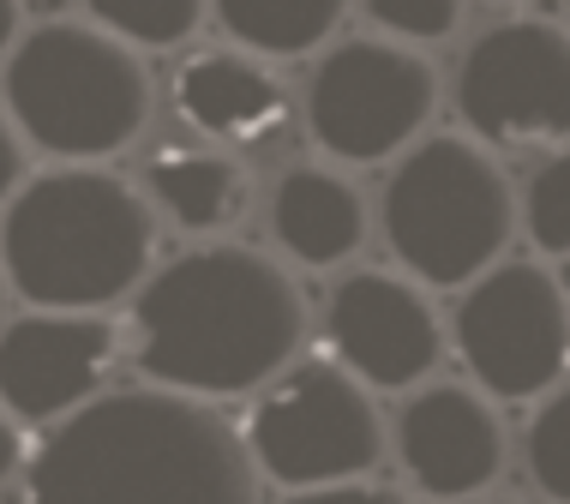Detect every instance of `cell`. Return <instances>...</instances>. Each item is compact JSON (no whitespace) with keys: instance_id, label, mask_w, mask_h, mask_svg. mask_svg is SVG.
Listing matches in <instances>:
<instances>
[{"instance_id":"4316f807","label":"cell","mask_w":570,"mask_h":504,"mask_svg":"<svg viewBox=\"0 0 570 504\" xmlns=\"http://www.w3.org/2000/svg\"><path fill=\"white\" fill-rule=\"evenodd\" d=\"M564 12H570V0H564ZM564 24H570V19H564Z\"/></svg>"},{"instance_id":"30bf717a","label":"cell","mask_w":570,"mask_h":504,"mask_svg":"<svg viewBox=\"0 0 570 504\" xmlns=\"http://www.w3.org/2000/svg\"><path fill=\"white\" fill-rule=\"evenodd\" d=\"M325 330L336 366H348L366 391H421L444 360V325L426 288L391 270H354L336 283Z\"/></svg>"},{"instance_id":"7a4b0ae2","label":"cell","mask_w":570,"mask_h":504,"mask_svg":"<svg viewBox=\"0 0 570 504\" xmlns=\"http://www.w3.org/2000/svg\"><path fill=\"white\" fill-rule=\"evenodd\" d=\"M138 373L180 396H246L288 373L306 300L283 258L210 240L168 258L132 300Z\"/></svg>"},{"instance_id":"5b68a950","label":"cell","mask_w":570,"mask_h":504,"mask_svg":"<svg viewBox=\"0 0 570 504\" xmlns=\"http://www.w3.org/2000/svg\"><path fill=\"white\" fill-rule=\"evenodd\" d=\"M384 247L421 288H469L517 240V187L469 132H426L384 180Z\"/></svg>"},{"instance_id":"6da1fadb","label":"cell","mask_w":570,"mask_h":504,"mask_svg":"<svg viewBox=\"0 0 570 504\" xmlns=\"http://www.w3.org/2000/svg\"><path fill=\"white\" fill-rule=\"evenodd\" d=\"M24 504H258V468L205 396L97 391L30 456Z\"/></svg>"},{"instance_id":"9a60e30c","label":"cell","mask_w":570,"mask_h":504,"mask_svg":"<svg viewBox=\"0 0 570 504\" xmlns=\"http://www.w3.org/2000/svg\"><path fill=\"white\" fill-rule=\"evenodd\" d=\"M145 198L187 235H223L246 217L253 180L217 145H157L145 157Z\"/></svg>"},{"instance_id":"ffe728a7","label":"cell","mask_w":570,"mask_h":504,"mask_svg":"<svg viewBox=\"0 0 570 504\" xmlns=\"http://www.w3.org/2000/svg\"><path fill=\"white\" fill-rule=\"evenodd\" d=\"M361 12L373 19L379 37L409 42V49H433V42H451L462 30L469 0H361Z\"/></svg>"},{"instance_id":"603a6c76","label":"cell","mask_w":570,"mask_h":504,"mask_svg":"<svg viewBox=\"0 0 570 504\" xmlns=\"http://www.w3.org/2000/svg\"><path fill=\"white\" fill-rule=\"evenodd\" d=\"M12 468H19V433H12V415L0 408V481H7Z\"/></svg>"},{"instance_id":"cb8c5ba5","label":"cell","mask_w":570,"mask_h":504,"mask_svg":"<svg viewBox=\"0 0 570 504\" xmlns=\"http://www.w3.org/2000/svg\"><path fill=\"white\" fill-rule=\"evenodd\" d=\"M19 0H0V60L12 55V42H19Z\"/></svg>"},{"instance_id":"52a82bcc","label":"cell","mask_w":570,"mask_h":504,"mask_svg":"<svg viewBox=\"0 0 570 504\" xmlns=\"http://www.w3.org/2000/svg\"><path fill=\"white\" fill-rule=\"evenodd\" d=\"M253 468L288 493L366 481L384 463V421L366 385L336 360L276 373L246 421Z\"/></svg>"},{"instance_id":"e0dca14e","label":"cell","mask_w":570,"mask_h":504,"mask_svg":"<svg viewBox=\"0 0 570 504\" xmlns=\"http://www.w3.org/2000/svg\"><path fill=\"white\" fill-rule=\"evenodd\" d=\"M90 24H102L127 49H180L205 24L210 0H85Z\"/></svg>"},{"instance_id":"5bb4252c","label":"cell","mask_w":570,"mask_h":504,"mask_svg":"<svg viewBox=\"0 0 570 504\" xmlns=\"http://www.w3.org/2000/svg\"><path fill=\"white\" fill-rule=\"evenodd\" d=\"M271 235L295 265L331 270L354 258L373 235V210H366L361 187L331 162H295L276 175L271 187Z\"/></svg>"},{"instance_id":"d6986e66","label":"cell","mask_w":570,"mask_h":504,"mask_svg":"<svg viewBox=\"0 0 570 504\" xmlns=\"http://www.w3.org/2000/svg\"><path fill=\"white\" fill-rule=\"evenodd\" d=\"M522 463H529V481L552 504H570V385H559L534 408L529 438H522Z\"/></svg>"},{"instance_id":"ac0fdd59","label":"cell","mask_w":570,"mask_h":504,"mask_svg":"<svg viewBox=\"0 0 570 504\" xmlns=\"http://www.w3.org/2000/svg\"><path fill=\"white\" fill-rule=\"evenodd\" d=\"M517 228L534 240V253L570 258V145L552 150L517 192Z\"/></svg>"},{"instance_id":"8992f818","label":"cell","mask_w":570,"mask_h":504,"mask_svg":"<svg viewBox=\"0 0 570 504\" xmlns=\"http://www.w3.org/2000/svg\"><path fill=\"white\" fill-rule=\"evenodd\" d=\"M439 90L444 85L433 60L373 30V37H343L318 49L301 115L331 162L373 168L384 157H403L414 139H426Z\"/></svg>"},{"instance_id":"3957f363","label":"cell","mask_w":570,"mask_h":504,"mask_svg":"<svg viewBox=\"0 0 570 504\" xmlns=\"http://www.w3.org/2000/svg\"><path fill=\"white\" fill-rule=\"evenodd\" d=\"M157 210L102 162H60L24 180L0 217L7 288L42 313H109L145 288Z\"/></svg>"},{"instance_id":"4fadbf2b","label":"cell","mask_w":570,"mask_h":504,"mask_svg":"<svg viewBox=\"0 0 570 504\" xmlns=\"http://www.w3.org/2000/svg\"><path fill=\"white\" fill-rule=\"evenodd\" d=\"M175 109L193 132L235 150H271L288 132V102L283 79L271 72V60L240 55V49H205L187 55L175 67Z\"/></svg>"},{"instance_id":"2e32d148","label":"cell","mask_w":570,"mask_h":504,"mask_svg":"<svg viewBox=\"0 0 570 504\" xmlns=\"http://www.w3.org/2000/svg\"><path fill=\"white\" fill-rule=\"evenodd\" d=\"M354 0H210L223 37L258 60H301L336 42Z\"/></svg>"},{"instance_id":"484cf974","label":"cell","mask_w":570,"mask_h":504,"mask_svg":"<svg viewBox=\"0 0 570 504\" xmlns=\"http://www.w3.org/2000/svg\"><path fill=\"white\" fill-rule=\"evenodd\" d=\"M474 504H517V498H474Z\"/></svg>"},{"instance_id":"7c38bea8","label":"cell","mask_w":570,"mask_h":504,"mask_svg":"<svg viewBox=\"0 0 570 504\" xmlns=\"http://www.w3.org/2000/svg\"><path fill=\"white\" fill-rule=\"evenodd\" d=\"M396 456L403 475L426 498L456 504L481 498L504 475V426L499 408L469 385H421L396 421Z\"/></svg>"},{"instance_id":"44dd1931","label":"cell","mask_w":570,"mask_h":504,"mask_svg":"<svg viewBox=\"0 0 570 504\" xmlns=\"http://www.w3.org/2000/svg\"><path fill=\"white\" fill-rule=\"evenodd\" d=\"M283 504H414L391 486H373V481H348V486H318V493H288Z\"/></svg>"},{"instance_id":"d4e9b609","label":"cell","mask_w":570,"mask_h":504,"mask_svg":"<svg viewBox=\"0 0 570 504\" xmlns=\"http://www.w3.org/2000/svg\"><path fill=\"white\" fill-rule=\"evenodd\" d=\"M0 313H7V270H0Z\"/></svg>"},{"instance_id":"9c48e42d","label":"cell","mask_w":570,"mask_h":504,"mask_svg":"<svg viewBox=\"0 0 570 504\" xmlns=\"http://www.w3.org/2000/svg\"><path fill=\"white\" fill-rule=\"evenodd\" d=\"M451 343L481 396L529 403L570 366V295L541 258H499L462 288Z\"/></svg>"},{"instance_id":"ba28073f","label":"cell","mask_w":570,"mask_h":504,"mask_svg":"<svg viewBox=\"0 0 570 504\" xmlns=\"http://www.w3.org/2000/svg\"><path fill=\"white\" fill-rule=\"evenodd\" d=\"M456 115L487 150L570 145V24L522 12L499 19L456 60Z\"/></svg>"},{"instance_id":"7402d4cb","label":"cell","mask_w":570,"mask_h":504,"mask_svg":"<svg viewBox=\"0 0 570 504\" xmlns=\"http://www.w3.org/2000/svg\"><path fill=\"white\" fill-rule=\"evenodd\" d=\"M19 187H24V139H19V127H12V115L0 109V205Z\"/></svg>"},{"instance_id":"277c9868","label":"cell","mask_w":570,"mask_h":504,"mask_svg":"<svg viewBox=\"0 0 570 504\" xmlns=\"http://www.w3.org/2000/svg\"><path fill=\"white\" fill-rule=\"evenodd\" d=\"M0 109L24 145L67 162L120 157L150 120V67L90 19H42L0 60Z\"/></svg>"},{"instance_id":"8fae6325","label":"cell","mask_w":570,"mask_h":504,"mask_svg":"<svg viewBox=\"0 0 570 504\" xmlns=\"http://www.w3.org/2000/svg\"><path fill=\"white\" fill-rule=\"evenodd\" d=\"M120 330L102 313H42L0 325V408L12 421H67L102 391Z\"/></svg>"}]
</instances>
